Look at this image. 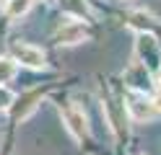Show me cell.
I'll list each match as a JSON object with an SVG mask.
<instances>
[{"label": "cell", "instance_id": "obj_1", "mask_svg": "<svg viewBox=\"0 0 161 155\" xmlns=\"http://www.w3.org/2000/svg\"><path fill=\"white\" fill-rule=\"evenodd\" d=\"M11 59L16 62V65L21 62L24 67H34V70L47 65L44 52L39 47H34V44H26V41H13V44H11Z\"/></svg>", "mask_w": 161, "mask_h": 155}, {"label": "cell", "instance_id": "obj_2", "mask_svg": "<svg viewBox=\"0 0 161 155\" xmlns=\"http://www.w3.org/2000/svg\"><path fill=\"white\" fill-rule=\"evenodd\" d=\"M125 109H127V114L135 121H146V119L153 116L156 103H153L151 96H146L143 90H130L127 96H125Z\"/></svg>", "mask_w": 161, "mask_h": 155}, {"label": "cell", "instance_id": "obj_3", "mask_svg": "<svg viewBox=\"0 0 161 155\" xmlns=\"http://www.w3.org/2000/svg\"><path fill=\"white\" fill-rule=\"evenodd\" d=\"M135 52H138V62H140L148 72H151V70H158L161 57H158V44H156L153 34H138Z\"/></svg>", "mask_w": 161, "mask_h": 155}, {"label": "cell", "instance_id": "obj_4", "mask_svg": "<svg viewBox=\"0 0 161 155\" xmlns=\"http://www.w3.org/2000/svg\"><path fill=\"white\" fill-rule=\"evenodd\" d=\"M88 36V28H86V23L80 18H68L63 26L57 28V34H55V39H57V44H65V47H70V44H80Z\"/></svg>", "mask_w": 161, "mask_h": 155}, {"label": "cell", "instance_id": "obj_5", "mask_svg": "<svg viewBox=\"0 0 161 155\" xmlns=\"http://www.w3.org/2000/svg\"><path fill=\"white\" fill-rule=\"evenodd\" d=\"M63 119H65V124H68L70 134H73L75 140H83V134L88 132V127H86V114L80 111L78 106H68V109L63 111Z\"/></svg>", "mask_w": 161, "mask_h": 155}, {"label": "cell", "instance_id": "obj_6", "mask_svg": "<svg viewBox=\"0 0 161 155\" xmlns=\"http://www.w3.org/2000/svg\"><path fill=\"white\" fill-rule=\"evenodd\" d=\"M34 5V0H8L5 3V16L8 18H21L29 13V8Z\"/></svg>", "mask_w": 161, "mask_h": 155}, {"label": "cell", "instance_id": "obj_7", "mask_svg": "<svg viewBox=\"0 0 161 155\" xmlns=\"http://www.w3.org/2000/svg\"><path fill=\"white\" fill-rule=\"evenodd\" d=\"M130 26L138 28L140 34H151V28H153V18H151L148 13H143V10H135V13L130 16Z\"/></svg>", "mask_w": 161, "mask_h": 155}, {"label": "cell", "instance_id": "obj_8", "mask_svg": "<svg viewBox=\"0 0 161 155\" xmlns=\"http://www.w3.org/2000/svg\"><path fill=\"white\" fill-rule=\"evenodd\" d=\"M16 67H18V65H16L11 57H0V85H5L8 80H13Z\"/></svg>", "mask_w": 161, "mask_h": 155}, {"label": "cell", "instance_id": "obj_9", "mask_svg": "<svg viewBox=\"0 0 161 155\" xmlns=\"http://www.w3.org/2000/svg\"><path fill=\"white\" fill-rule=\"evenodd\" d=\"M13 101H16V96H13V93L8 90L5 85H0V111L11 109V106H13Z\"/></svg>", "mask_w": 161, "mask_h": 155}, {"label": "cell", "instance_id": "obj_10", "mask_svg": "<svg viewBox=\"0 0 161 155\" xmlns=\"http://www.w3.org/2000/svg\"><path fill=\"white\" fill-rule=\"evenodd\" d=\"M0 3H3V5H5V3H8V0H0Z\"/></svg>", "mask_w": 161, "mask_h": 155}]
</instances>
